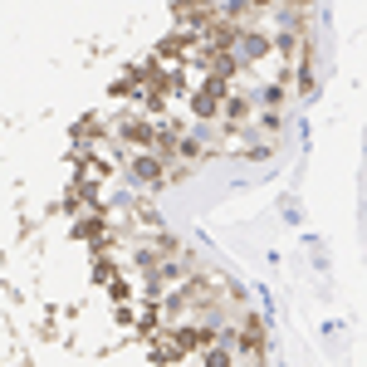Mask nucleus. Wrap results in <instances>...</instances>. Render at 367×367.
<instances>
[{
	"mask_svg": "<svg viewBox=\"0 0 367 367\" xmlns=\"http://www.w3.org/2000/svg\"><path fill=\"white\" fill-rule=\"evenodd\" d=\"M177 152H182L186 162H196V157H201V142H191V137H182V142H177Z\"/></svg>",
	"mask_w": 367,
	"mask_h": 367,
	"instance_id": "6",
	"label": "nucleus"
},
{
	"mask_svg": "<svg viewBox=\"0 0 367 367\" xmlns=\"http://www.w3.org/2000/svg\"><path fill=\"white\" fill-rule=\"evenodd\" d=\"M108 172H113L108 162H93V157H79V177H84V186H89V191H93V182H103Z\"/></svg>",
	"mask_w": 367,
	"mask_h": 367,
	"instance_id": "2",
	"label": "nucleus"
},
{
	"mask_svg": "<svg viewBox=\"0 0 367 367\" xmlns=\"http://www.w3.org/2000/svg\"><path fill=\"white\" fill-rule=\"evenodd\" d=\"M250 118V103L245 98H225V123H245Z\"/></svg>",
	"mask_w": 367,
	"mask_h": 367,
	"instance_id": "4",
	"label": "nucleus"
},
{
	"mask_svg": "<svg viewBox=\"0 0 367 367\" xmlns=\"http://www.w3.org/2000/svg\"><path fill=\"white\" fill-rule=\"evenodd\" d=\"M132 177L137 182H162V157L157 152H137L132 157Z\"/></svg>",
	"mask_w": 367,
	"mask_h": 367,
	"instance_id": "1",
	"label": "nucleus"
},
{
	"mask_svg": "<svg viewBox=\"0 0 367 367\" xmlns=\"http://www.w3.org/2000/svg\"><path fill=\"white\" fill-rule=\"evenodd\" d=\"M206 363H211V367H225V363H230V353H225V348H211V353H206Z\"/></svg>",
	"mask_w": 367,
	"mask_h": 367,
	"instance_id": "7",
	"label": "nucleus"
},
{
	"mask_svg": "<svg viewBox=\"0 0 367 367\" xmlns=\"http://www.w3.org/2000/svg\"><path fill=\"white\" fill-rule=\"evenodd\" d=\"M177 15H182V20H196V25H206V20H211V0H182Z\"/></svg>",
	"mask_w": 367,
	"mask_h": 367,
	"instance_id": "3",
	"label": "nucleus"
},
{
	"mask_svg": "<svg viewBox=\"0 0 367 367\" xmlns=\"http://www.w3.org/2000/svg\"><path fill=\"white\" fill-rule=\"evenodd\" d=\"M191 113H196V118H211V113H216V98H211V93H196V98H191Z\"/></svg>",
	"mask_w": 367,
	"mask_h": 367,
	"instance_id": "5",
	"label": "nucleus"
},
{
	"mask_svg": "<svg viewBox=\"0 0 367 367\" xmlns=\"http://www.w3.org/2000/svg\"><path fill=\"white\" fill-rule=\"evenodd\" d=\"M250 5H255V10H265V5H275V0H250Z\"/></svg>",
	"mask_w": 367,
	"mask_h": 367,
	"instance_id": "8",
	"label": "nucleus"
}]
</instances>
